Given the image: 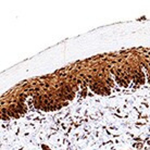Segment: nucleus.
I'll return each instance as SVG.
<instances>
[{
    "mask_svg": "<svg viewBox=\"0 0 150 150\" xmlns=\"http://www.w3.org/2000/svg\"><path fill=\"white\" fill-rule=\"evenodd\" d=\"M41 149L42 150H51L48 146H47V145H45V144H42V145H41Z\"/></svg>",
    "mask_w": 150,
    "mask_h": 150,
    "instance_id": "obj_1",
    "label": "nucleus"
}]
</instances>
